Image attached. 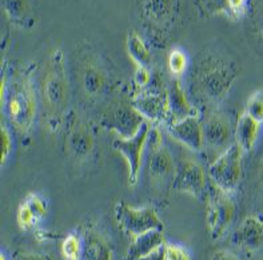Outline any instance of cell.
I'll return each mask as SVG.
<instances>
[{
	"instance_id": "1",
	"label": "cell",
	"mask_w": 263,
	"mask_h": 260,
	"mask_svg": "<svg viewBox=\"0 0 263 260\" xmlns=\"http://www.w3.org/2000/svg\"><path fill=\"white\" fill-rule=\"evenodd\" d=\"M70 79L66 57L60 50L53 51L42 70L39 99L44 122L50 131H58L70 113Z\"/></svg>"
},
{
	"instance_id": "2",
	"label": "cell",
	"mask_w": 263,
	"mask_h": 260,
	"mask_svg": "<svg viewBox=\"0 0 263 260\" xmlns=\"http://www.w3.org/2000/svg\"><path fill=\"white\" fill-rule=\"evenodd\" d=\"M7 112L11 126L19 135L28 136L37 112V92L33 68L24 67L10 82L8 95L2 106Z\"/></svg>"
},
{
	"instance_id": "3",
	"label": "cell",
	"mask_w": 263,
	"mask_h": 260,
	"mask_svg": "<svg viewBox=\"0 0 263 260\" xmlns=\"http://www.w3.org/2000/svg\"><path fill=\"white\" fill-rule=\"evenodd\" d=\"M239 70L233 62L219 57L202 59L193 75V92L206 104H218L229 95Z\"/></svg>"
},
{
	"instance_id": "4",
	"label": "cell",
	"mask_w": 263,
	"mask_h": 260,
	"mask_svg": "<svg viewBox=\"0 0 263 260\" xmlns=\"http://www.w3.org/2000/svg\"><path fill=\"white\" fill-rule=\"evenodd\" d=\"M111 75L106 62L95 52L80 56L77 67V83L80 96L87 104H97L110 88Z\"/></svg>"
},
{
	"instance_id": "5",
	"label": "cell",
	"mask_w": 263,
	"mask_h": 260,
	"mask_svg": "<svg viewBox=\"0 0 263 260\" xmlns=\"http://www.w3.org/2000/svg\"><path fill=\"white\" fill-rule=\"evenodd\" d=\"M64 148L73 164L84 166L97 151V136L92 127L77 111H70L64 122Z\"/></svg>"
},
{
	"instance_id": "6",
	"label": "cell",
	"mask_w": 263,
	"mask_h": 260,
	"mask_svg": "<svg viewBox=\"0 0 263 260\" xmlns=\"http://www.w3.org/2000/svg\"><path fill=\"white\" fill-rule=\"evenodd\" d=\"M203 197L206 203L207 231L211 239L217 240L233 223L235 216V203L231 193L215 186L211 180H209Z\"/></svg>"
},
{
	"instance_id": "7",
	"label": "cell",
	"mask_w": 263,
	"mask_h": 260,
	"mask_svg": "<svg viewBox=\"0 0 263 260\" xmlns=\"http://www.w3.org/2000/svg\"><path fill=\"white\" fill-rule=\"evenodd\" d=\"M114 215L120 230L127 235H130L131 237L153 230L163 231V222L160 220L154 207L135 208L123 200H119L114 207Z\"/></svg>"
},
{
	"instance_id": "8",
	"label": "cell",
	"mask_w": 263,
	"mask_h": 260,
	"mask_svg": "<svg viewBox=\"0 0 263 260\" xmlns=\"http://www.w3.org/2000/svg\"><path fill=\"white\" fill-rule=\"evenodd\" d=\"M243 153L237 143H233L226 151L218 155L207 170L211 182L226 192L233 193L242 179Z\"/></svg>"
},
{
	"instance_id": "9",
	"label": "cell",
	"mask_w": 263,
	"mask_h": 260,
	"mask_svg": "<svg viewBox=\"0 0 263 260\" xmlns=\"http://www.w3.org/2000/svg\"><path fill=\"white\" fill-rule=\"evenodd\" d=\"M148 156H147V171L148 176L157 184L173 183L177 164L173 155L163 143L162 135L158 130H151L148 136Z\"/></svg>"
},
{
	"instance_id": "10",
	"label": "cell",
	"mask_w": 263,
	"mask_h": 260,
	"mask_svg": "<svg viewBox=\"0 0 263 260\" xmlns=\"http://www.w3.org/2000/svg\"><path fill=\"white\" fill-rule=\"evenodd\" d=\"M144 123L146 119L140 115L133 103L115 104L104 111L103 116L100 119V124L104 130L115 132L118 137H123V139L138 133Z\"/></svg>"
},
{
	"instance_id": "11",
	"label": "cell",
	"mask_w": 263,
	"mask_h": 260,
	"mask_svg": "<svg viewBox=\"0 0 263 260\" xmlns=\"http://www.w3.org/2000/svg\"><path fill=\"white\" fill-rule=\"evenodd\" d=\"M150 126L148 123H144L138 133L134 136L127 137H117L112 142V148L120 153L127 163V171H128V183L130 186H135L139 180L140 167H142V157H143L144 148L148 143V136H150Z\"/></svg>"
},
{
	"instance_id": "12",
	"label": "cell",
	"mask_w": 263,
	"mask_h": 260,
	"mask_svg": "<svg viewBox=\"0 0 263 260\" xmlns=\"http://www.w3.org/2000/svg\"><path fill=\"white\" fill-rule=\"evenodd\" d=\"M207 173L199 163L190 159L180 160L177 164L171 187L177 192L187 193L200 199L204 196L207 188Z\"/></svg>"
},
{
	"instance_id": "13",
	"label": "cell",
	"mask_w": 263,
	"mask_h": 260,
	"mask_svg": "<svg viewBox=\"0 0 263 260\" xmlns=\"http://www.w3.org/2000/svg\"><path fill=\"white\" fill-rule=\"evenodd\" d=\"M203 126V148L218 155L231 146L234 130L230 120L223 113L211 112L202 122Z\"/></svg>"
},
{
	"instance_id": "14",
	"label": "cell",
	"mask_w": 263,
	"mask_h": 260,
	"mask_svg": "<svg viewBox=\"0 0 263 260\" xmlns=\"http://www.w3.org/2000/svg\"><path fill=\"white\" fill-rule=\"evenodd\" d=\"M168 133L173 139L194 152L203 150V126L198 116H189L173 122L168 126Z\"/></svg>"
},
{
	"instance_id": "15",
	"label": "cell",
	"mask_w": 263,
	"mask_h": 260,
	"mask_svg": "<svg viewBox=\"0 0 263 260\" xmlns=\"http://www.w3.org/2000/svg\"><path fill=\"white\" fill-rule=\"evenodd\" d=\"M234 246L247 252L263 248V219L257 215H249L245 217L234 231L231 237Z\"/></svg>"
},
{
	"instance_id": "16",
	"label": "cell",
	"mask_w": 263,
	"mask_h": 260,
	"mask_svg": "<svg viewBox=\"0 0 263 260\" xmlns=\"http://www.w3.org/2000/svg\"><path fill=\"white\" fill-rule=\"evenodd\" d=\"M167 106H168V119L173 122L184 119L189 116H198V110L194 107L190 97L178 79L173 80L167 88Z\"/></svg>"
},
{
	"instance_id": "17",
	"label": "cell",
	"mask_w": 263,
	"mask_h": 260,
	"mask_svg": "<svg viewBox=\"0 0 263 260\" xmlns=\"http://www.w3.org/2000/svg\"><path fill=\"white\" fill-rule=\"evenodd\" d=\"M131 103L146 120H150V122L168 120V106H167L166 95L154 92L142 93L135 97Z\"/></svg>"
},
{
	"instance_id": "18",
	"label": "cell",
	"mask_w": 263,
	"mask_h": 260,
	"mask_svg": "<svg viewBox=\"0 0 263 260\" xmlns=\"http://www.w3.org/2000/svg\"><path fill=\"white\" fill-rule=\"evenodd\" d=\"M163 231L153 230L133 237L124 260H143L164 246Z\"/></svg>"
},
{
	"instance_id": "19",
	"label": "cell",
	"mask_w": 263,
	"mask_h": 260,
	"mask_svg": "<svg viewBox=\"0 0 263 260\" xmlns=\"http://www.w3.org/2000/svg\"><path fill=\"white\" fill-rule=\"evenodd\" d=\"M82 243H83L82 260H112L110 244L106 237L93 227L84 228Z\"/></svg>"
},
{
	"instance_id": "20",
	"label": "cell",
	"mask_w": 263,
	"mask_h": 260,
	"mask_svg": "<svg viewBox=\"0 0 263 260\" xmlns=\"http://www.w3.org/2000/svg\"><path fill=\"white\" fill-rule=\"evenodd\" d=\"M260 127L262 124L253 119L250 115H247L245 111L238 116L234 127V139L245 153H249L254 150L259 139Z\"/></svg>"
},
{
	"instance_id": "21",
	"label": "cell",
	"mask_w": 263,
	"mask_h": 260,
	"mask_svg": "<svg viewBox=\"0 0 263 260\" xmlns=\"http://www.w3.org/2000/svg\"><path fill=\"white\" fill-rule=\"evenodd\" d=\"M127 52L137 67L150 68L151 52L143 40L137 33H131L127 39Z\"/></svg>"
},
{
	"instance_id": "22",
	"label": "cell",
	"mask_w": 263,
	"mask_h": 260,
	"mask_svg": "<svg viewBox=\"0 0 263 260\" xmlns=\"http://www.w3.org/2000/svg\"><path fill=\"white\" fill-rule=\"evenodd\" d=\"M83 243L82 236L77 233H68L62 243V255L66 260H82Z\"/></svg>"
},
{
	"instance_id": "23",
	"label": "cell",
	"mask_w": 263,
	"mask_h": 260,
	"mask_svg": "<svg viewBox=\"0 0 263 260\" xmlns=\"http://www.w3.org/2000/svg\"><path fill=\"white\" fill-rule=\"evenodd\" d=\"M167 66H168L171 75H174L175 77L182 76L189 68V57H187L186 52L180 48L171 50V52L168 53Z\"/></svg>"
},
{
	"instance_id": "24",
	"label": "cell",
	"mask_w": 263,
	"mask_h": 260,
	"mask_svg": "<svg viewBox=\"0 0 263 260\" xmlns=\"http://www.w3.org/2000/svg\"><path fill=\"white\" fill-rule=\"evenodd\" d=\"M245 112L253 119L263 124V90H258L249 96L245 107Z\"/></svg>"
},
{
	"instance_id": "25",
	"label": "cell",
	"mask_w": 263,
	"mask_h": 260,
	"mask_svg": "<svg viewBox=\"0 0 263 260\" xmlns=\"http://www.w3.org/2000/svg\"><path fill=\"white\" fill-rule=\"evenodd\" d=\"M23 203L27 204V207L33 212V215L37 219H43L46 216L47 210H48V203L43 196H40L39 193H28L24 197Z\"/></svg>"
},
{
	"instance_id": "26",
	"label": "cell",
	"mask_w": 263,
	"mask_h": 260,
	"mask_svg": "<svg viewBox=\"0 0 263 260\" xmlns=\"http://www.w3.org/2000/svg\"><path fill=\"white\" fill-rule=\"evenodd\" d=\"M16 222L17 226H19L22 230H28V228H32V227L36 226L39 219L33 215V212L27 207V204L22 202L19 208H17Z\"/></svg>"
},
{
	"instance_id": "27",
	"label": "cell",
	"mask_w": 263,
	"mask_h": 260,
	"mask_svg": "<svg viewBox=\"0 0 263 260\" xmlns=\"http://www.w3.org/2000/svg\"><path fill=\"white\" fill-rule=\"evenodd\" d=\"M163 260H191L184 247L178 244H164Z\"/></svg>"
},
{
	"instance_id": "28",
	"label": "cell",
	"mask_w": 263,
	"mask_h": 260,
	"mask_svg": "<svg viewBox=\"0 0 263 260\" xmlns=\"http://www.w3.org/2000/svg\"><path fill=\"white\" fill-rule=\"evenodd\" d=\"M12 151V135L8 127L2 123V166H4Z\"/></svg>"
},
{
	"instance_id": "29",
	"label": "cell",
	"mask_w": 263,
	"mask_h": 260,
	"mask_svg": "<svg viewBox=\"0 0 263 260\" xmlns=\"http://www.w3.org/2000/svg\"><path fill=\"white\" fill-rule=\"evenodd\" d=\"M4 7L13 19L22 17L26 12V3L23 0H4Z\"/></svg>"
},
{
	"instance_id": "30",
	"label": "cell",
	"mask_w": 263,
	"mask_h": 260,
	"mask_svg": "<svg viewBox=\"0 0 263 260\" xmlns=\"http://www.w3.org/2000/svg\"><path fill=\"white\" fill-rule=\"evenodd\" d=\"M151 80V73L148 68L144 67H137L135 75H134V82L138 88H146Z\"/></svg>"
},
{
	"instance_id": "31",
	"label": "cell",
	"mask_w": 263,
	"mask_h": 260,
	"mask_svg": "<svg viewBox=\"0 0 263 260\" xmlns=\"http://www.w3.org/2000/svg\"><path fill=\"white\" fill-rule=\"evenodd\" d=\"M246 7V0H226V11L234 16H240Z\"/></svg>"
},
{
	"instance_id": "32",
	"label": "cell",
	"mask_w": 263,
	"mask_h": 260,
	"mask_svg": "<svg viewBox=\"0 0 263 260\" xmlns=\"http://www.w3.org/2000/svg\"><path fill=\"white\" fill-rule=\"evenodd\" d=\"M12 260H52L48 255L44 253H36L30 252V251H20V252L15 253V256Z\"/></svg>"
},
{
	"instance_id": "33",
	"label": "cell",
	"mask_w": 263,
	"mask_h": 260,
	"mask_svg": "<svg viewBox=\"0 0 263 260\" xmlns=\"http://www.w3.org/2000/svg\"><path fill=\"white\" fill-rule=\"evenodd\" d=\"M255 186H257L258 193L263 199V153L259 159V163L257 166V179H255Z\"/></svg>"
},
{
	"instance_id": "34",
	"label": "cell",
	"mask_w": 263,
	"mask_h": 260,
	"mask_svg": "<svg viewBox=\"0 0 263 260\" xmlns=\"http://www.w3.org/2000/svg\"><path fill=\"white\" fill-rule=\"evenodd\" d=\"M211 260H240L238 259L235 255H233L231 252H227V251H217L214 253Z\"/></svg>"
},
{
	"instance_id": "35",
	"label": "cell",
	"mask_w": 263,
	"mask_h": 260,
	"mask_svg": "<svg viewBox=\"0 0 263 260\" xmlns=\"http://www.w3.org/2000/svg\"><path fill=\"white\" fill-rule=\"evenodd\" d=\"M255 23H257L258 32H259L260 37L263 39V2L259 7H258V12L255 13Z\"/></svg>"
},
{
	"instance_id": "36",
	"label": "cell",
	"mask_w": 263,
	"mask_h": 260,
	"mask_svg": "<svg viewBox=\"0 0 263 260\" xmlns=\"http://www.w3.org/2000/svg\"><path fill=\"white\" fill-rule=\"evenodd\" d=\"M163 247H162L160 250H158L157 252L151 253L150 256L144 257L143 260H163Z\"/></svg>"
},
{
	"instance_id": "37",
	"label": "cell",
	"mask_w": 263,
	"mask_h": 260,
	"mask_svg": "<svg viewBox=\"0 0 263 260\" xmlns=\"http://www.w3.org/2000/svg\"><path fill=\"white\" fill-rule=\"evenodd\" d=\"M0 260H7L6 255H4V253H3V252H2V255H0Z\"/></svg>"
}]
</instances>
